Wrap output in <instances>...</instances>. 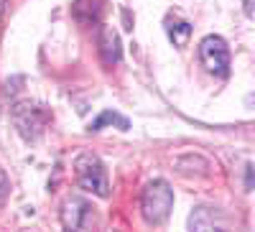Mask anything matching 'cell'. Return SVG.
Segmentation results:
<instances>
[{
  "label": "cell",
  "mask_w": 255,
  "mask_h": 232,
  "mask_svg": "<svg viewBox=\"0 0 255 232\" xmlns=\"http://www.w3.org/2000/svg\"><path fill=\"white\" fill-rule=\"evenodd\" d=\"M171 207H174V189L163 179L145 184L143 197H140V215L145 225H151V227L166 225L168 215H171Z\"/></svg>",
  "instance_id": "obj_1"
},
{
  "label": "cell",
  "mask_w": 255,
  "mask_h": 232,
  "mask_svg": "<svg viewBox=\"0 0 255 232\" xmlns=\"http://www.w3.org/2000/svg\"><path fill=\"white\" fill-rule=\"evenodd\" d=\"M74 176H77V186L90 192L95 197H110V179L105 171V163L100 161V156L95 153H79L74 161Z\"/></svg>",
  "instance_id": "obj_2"
},
{
  "label": "cell",
  "mask_w": 255,
  "mask_h": 232,
  "mask_svg": "<svg viewBox=\"0 0 255 232\" xmlns=\"http://www.w3.org/2000/svg\"><path fill=\"white\" fill-rule=\"evenodd\" d=\"M49 110L44 108V105H38V102H18L15 108H13V122H15V128L18 133L23 135V140H36L41 133L46 130V122H49Z\"/></svg>",
  "instance_id": "obj_3"
},
{
  "label": "cell",
  "mask_w": 255,
  "mask_h": 232,
  "mask_svg": "<svg viewBox=\"0 0 255 232\" xmlns=\"http://www.w3.org/2000/svg\"><path fill=\"white\" fill-rule=\"evenodd\" d=\"M199 61L202 67L220 79L230 77V49L222 36H204L199 41Z\"/></svg>",
  "instance_id": "obj_4"
},
{
  "label": "cell",
  "mask_w": 255,
  "mask_h": 232,
  "mask_svg": "<svg viewBox=\"0 0 255 232\" xmlns=\"http://www.w3.org/2000/svg\"><path fill=\"white\" fill-rule=\"evenodd\" d=\"M92 204L82 197H69L61 204V225L64 230H84L92 225Z\"/></svg>",
  "instance_id": "obj_5"
},
{
  "label": "cell",
  "mask_w": 255,
  "mask_h": 232,
  "mask_svg": "<svg viewBox=\"0 0 255 232\" xmlns=\"http://www.w3.org/2000/svg\"><path fill=\"white\" fill-rule=\"evenodd\" d=\"M166 33L174 41V46L184 49L189 44V38H191V23L184 20L181 15H176V13H168L166 15Z\"/></svg>",
  "instance_id": "obj_6"
},
{
  "label": "cell",
  "mask_w": 255,
  "mask_h": 232,
  "mask_svg": "<svg viewBox=\"0 0 255 232\" xmlns=\"http://www.w3.org/2000/svg\"><path fill=\"white\" fill-rule=\"evenodd\" d=\"M100 54H102V61L108 67L118 64L120 61V38L113 28H102V36H100Z\"/></svg>",
  "instance_id": "obj_7"
},
{
  "label": "cell",
  "mask_w": 255,
  "mask_h": 232,
  "mask_svg": "<svg viewBox=\"0 0 255 232\" xmlns=\"http://www.w3.org/2000/svg\"><path fill=\"white\" fill-rule=\"evenodd\" d=\"M72 13L82 26H92L102 13V0H77Z\"/></svg>",
  "instance_id": "obj_8"
},
{
  "label": "cell",
  "mask_w": 255,
  "mask_h": 232,
  "mask_svg": "<svg viewBox=\"0 0 255 232\" xmlns=\"http://www.w3.org/2000/svg\"><path fill=\"white\" fill-rule=\"evenodd\" d=\"M105 125H118L120 130H128V128H130L128 117H123L120 113H113V110H105V113H100V117H95V120L90 122V130L97 133V130L105 128Z\"/></svg>",
  "instance_id": "obj_9"
},
{
  "label": "cell",
  "mask_w": 255,
  "mask_h": 232,
  "mask_svg": "<svg viewBox=\"0 0 255 232\" xmlns=\"http://www.w3.org/2000/svg\"><path fill=\"white\" fill-rule=\"evenodd\" d=\"M8 192H10V184H8V176H5V171H3V168H0V204L5 202Z\"/></svg>",
  "instance_id": "obj_10"
},
{
  "label": "cell",
  "mask_w": 255,
  "mask_h": 232,
  "mask_svg": "<svg viewBox=\"0 0 255 232\" xmlns=\"http://www.w3.org/2000/svg\"><path fill=\"white\" fill-rule=\"evenodd\" d=\"M250 5H253V0H245V13H248V15H253V8H250Z\"/></svg>",
  "instance_id": "obj_11"
},
{
  "label": "cell",
  "mask_w": 255,
  "mask_h": 232,
  "mask_svg": "<svg viewBox=\"0 0 255 232\" xmlns=\"http://www.w3.org/2000/svg\"><path fill=\"white\" fill-rule=\"evenodd\" d=\"M0 10H3V0H0Z\"/></svg>",
  "instance_id": "obj_12"
}]
</instances>
